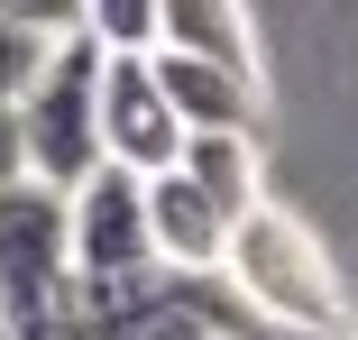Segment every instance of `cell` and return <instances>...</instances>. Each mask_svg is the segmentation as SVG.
<instances>
[{
    "label": "cell",
    "instance_id": "cell-2",
    "mask_svg": "<svg viewBox=\"0 0 358 340\" xmlns=\"http://www.w3.org/2000/svg\"><path fill=\"white\" fill-rule=\"evenodd\" d=\"M101 64L110 46L92 28H74L55 55H46V74L37 92L19 101V139H28V175L55 184V193H83L110 157H101Z\"/></svg>",
    "mask_w": 358,
    "mask_h": 340
},
{
    "label": "cell",
    "instance_id": "cell-8",
    "mask_svg": "<svg viewBox=\"0 0 358 340\" xmlns=\"http://www.w3.org/2000/svg\"><path fill=\"white\" fill-rule=\"evenodd\" d=\"M157 46L257 74V46H248V10H239V0H166V37H157Z\"/></svg>",
    "mask_w": 358,
    "mask_h": 340
},
{
    "label": "cell",
    "instance_id": "cell-13",
    "mask_svg": "<svg viewBox=\"0 0 358 340\" xmlns=\"http://www.w3.org/2000/svg\"><path fill=\"white\" fill-rule=\"evenodd\" d=\"M230 340H358V331H294V322H257V313H239Z\"/></svg>",
    "mask_w": 358,
    "mask_h": 340
},
{
    "label": "cell",
    "instance_id": "cell-1",
    "mask_svg": "<svg viewBox=\"0 0 358 340\" xmlns=\"http://www.w3.org/2000/svg\"><path fill=\"white\" fill-rule=\"evenodd\" d=\"M230 285H239V304L257 313V322H294V331H358L349 322V295H340V276H331V257H322V239L294 221V212H248L239 230H230Z\"/></svg>",
    "mask_w": 358,
    "mask_h": 340
},
{
    "label": "cell",
    "instance_id": "cell-5",
    "mask_svg": "<svg viewBox=\"0 0 358 340\" xmlns=\"http://www.w3.org/2000/svg\"><path fill=\"white\" fill-rule=\"evenodd\" d=\"M157 83H166V101H175V120L193 139H248L257 129V74H239V64L157 46Z\"/></svg>",
    "mask_w": 358,
    "mask_h": 340
},
{
    "label": "cell",
    "instance_id": "cell-12",
    "mask_svg": "<svg viewBox=\"0 0 358 340\" xmlns=\"http://www.w3.org/2000/svg\"><path fill=\"white\" fill-rule=\"evenodd\" d=\"M0 19H19L37 37H74L83 28V0H0Z\"/></svg>",
    "mask_w": 358,
    "mask_h": 340
},
{
    "label": "cell",
    "instance_id": "cell-11",
    "mask_svg": "<svg viewBox=\"0 0 358 340\" xmlns=\"http://www.w3.org/2000/svg\"><path fill=\"white\" fill-rule=\"evenodd\" d=\"M55 46H64V37H37V28H19V19H0V111H19V101L37 92V74H46Z\"/></svg>",
    "mask_w": 358,
    "mask_h": 340
},
{
    "label": "cell",
    "instance_id": "cell-3",
    "mask_svg": "<svg viewBox=\"0 0 358 340\" xmlns=\"http://www.w3.org/2000/svg\"><path fill=\"white\" fill-rule=\"evenodd\" d=\"M55 295H74V193L28 175L0 193V313H37Z\"/></svg>",
    "mask_w": 358,
    "mask_h": 340
},
{
    "label": "cell",
    "instance_id": "cell-4",
    "mask_svg": "<svg viewBox=\"0 0 358 340\" xmlns=\"http://www.w3.org/2000/svg\"><path fill=\"white\" fill-rule=\"evenodd\" d=\"M193 148V129L175 120L166 83H157V55H110L101 64V157L129 175H175Z\"/></svg>",
    "mask_w": 358,
    "mask_h": 340
},
{
    "label": "cell",
    "instance_id": "cell-7",
    "mask_svg": "<svg viewBox=\"0 0 358 340\" xmlns=\"http://www.w3.org/2000/svg\"><path fill=\"white\" fill-rule=\"evenodd\" d=\"M230 322H239V304H230L221 285L166 276L157 304H138L129 322H110V331H92V340H230Z\"/></svg>",
    "mask_w": 358,
    "mask_h": 340
},
{
    "label": "cell",
    "instance_id": "cell-9",
    "mask_svg": "<svg viewBox=\"0 0 358 340\" xmlns=\"http://www.w3.org/2000/svg\"><path fill=\"white\" fill-rule=\"evenodd\" d=\"M184 175L202 184V202H211L230 230H239L248 212H266V202H257V157H248V139H193V148H184Z\"/></svg>",
    "mask_w": 358,
    "mask_h": 340
},
{
    "label": "cell",
    "instance_id": "cell-6",
    "mask_svg": "<svg viewBox=\"0 0 358 340\" xmlns=\"http://www.w3.org/2000/svg\"><path fill=\"white\" fill-rule=\"evenodd\" d=\"M148 221H157V257L175 276H211L230 257V221L202 202V184L175 166V175H148Z\"/></svg>",
    "mask_w": 358,
    "mask_h": 340
},
{
    "label": "cell",
    "instance_id": "cell-10",
    "mask_svg": "<svg viewBox=\"0 0 358 340\" xmlns=\"http://www.w3.org/2000/svg\"><path fill=\"white\" fill-rule=\"evenodd\" d=\"M83 28H92L110 55H157V37H166V0H83Z\"/></svg>",
    "mask_w": 358,
    "mask_h": 340
}]
</instances>
